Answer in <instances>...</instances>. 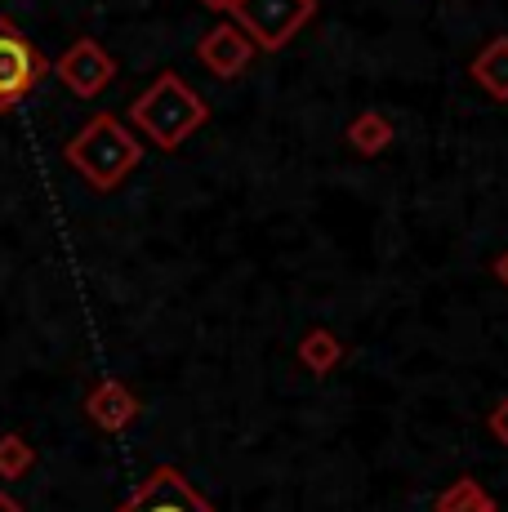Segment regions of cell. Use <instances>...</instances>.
<instances>
[{
    "instance_id": "13",
    "label": "cell",
    "mask_w": 508,
    "mask_h": 512,
    "mask_svg": "<svg viewBox=\"0 0 508 512\" xmlns=\"http://www.w3.org/2000/svg\"><path fill=\"white\" fill-rule=\"evenodd\" d=\"M36 464V450L27 446V437H18V432H5L0 437V477L5 481H18V477H27Z\"/></svg>"
},
{
    "instance_id": "17",
    "label": "cell",
    "mask_w": 508,
    "mask_h": 512,
    "mask_svg": "<svg viewBox=\"0 0 508 512\" xmlns=\"http://www.w3.org/2000/svg\"><path fill=\"white\" fill-rule=\"evenodd\" d=\"M205 9H214V14H232V5H237V0H201Z\"/></svg>"
},
{
    "instance_id": "4",
    "label": "cell",
    "mask_w": 508,
    "mask_h": 512,
    "mask_svg": "<svg viewBox=\"0 0 508 512\" xmlns=\"http://www.w3.org/2000/svg\"><path fill=\"white\" fill-rule=\"evenodd\" d=\"M45 76H50V58L18 32L14 18L0 14V112H14Z\"/></svg>"
},
{
    "instance_id": "2",
    "label": "cell",
    "mask_w": 508,
    "mask_h": 512,
    "mask_svg": "<svg viewBox=\"0 0 508 512\" xmlns=\"http://www.w3.org/2000/svg\"><path fill=\"white\" fill-rule=\"evenodd\" d=\"M205 121H210V103L179 72H161L130 103V125L148 134L161 152H179Z\"/></svg>"
},
{
    "instance_id": "14",
    "label": "cell",
    "mask_w": 508,
    "mask_h": 512,
    "mask_svg": "<svg viewBox=\"0 0 508 512\" xmlns=\"http://www.w3.org/2000/svg\"><path fill=\"white\" fill-rule=\"evenodd\" d=\"M486 428H491V437L500 441V446H508V397H500L491 406V415H486Z\"/></svg>"
},
{
    "instance_id": "3",
    "label": "cell",
    "mask_w": 508,
    "mask_h": 512,
    "mask_svg": "<svg viewBox=\"0 0 508 512\" xmlns=\"http://www.w3.org/2000/svg\"><path fill=\"white\" fill-rule=\"evenodd\" d=\"M317 18V0H237L232 23L250 36L254 49L277 54Z\"/></svg>"
},
{
    "instance_id": "15",
    "label": "cell",
    "mask_w": 508,
    "mask_h": 512,
    "mask_svg": "<svg viewBox=\"0 0 508 512\" xmlns=\"http://www.w3.org/2000/svg\"><path fill=\"white\" fill-rule=\"evenodd\" d=\"M491 272H495V281H500V285H504V290H508V250H500V254H495Z\"/></svg>"
},
{
    "instance_id": "7",
    "label": "cell",
    "mask_w": 508,
    "mask_h": 512,
    "mask_svg": "<svg viewBox=\"0 0 508 512\" xmlns=\"http://www.w3.org/2000/svg\"><path fill=\"white\" fill-rule=\"evenodd\" d=\"M254 54H259V49L250 45V36L241 32L237 23H214L197 41V58L205 63V72L219 76V81H237L254 63Z\"/></svg>"
},
{
    "instance_id": "12",
    "label": "cell",
    "mask_w": 508,
    "mask_h": 512,
    "mask_svg": "<svg viewBox=\"0 0 508 512\" xmlns=\"http://www.w3.org/2000/svg\"><path fill=\"white\" fill-rule=\"evenodd\" d=\"M433 512H500V508H495V499L486 495V486L477 477H459L437 495Z\"/></svg>"
},
{
    "instance_id": "9",
    "label": "cell",
    "mask_w": 508,
    "mask_h": 512,
    "mask_svg": "<svg viewBox=\"0 0 508 512\" xmlns=\"http://www.w3.org/2000/svg\"><path fill=\"white\" fill-rule=\"evenodd\" d=\"M468 76H473L495 103H508V36H495L491 45H482V54L468 63Z\"/></svg>"
},
{
    "instance_id": "10",
    "label": "cell",
    "mask_w": 508,
    "mask_h": 512,
    "mask_svg": "<svg viewBox=\"0 0 508 512\" xmlns=\"http://www.w3.org/2000/svg\"><path fill=\"white\" fill-rule=\"evenodd\" d=\"M344 357H348L344 339H339L335 330H326V326H312L304 339H299V366L312 370L317 379H326V374L335 370Z\"/></svg>"
},
{
    "instance_id": "1",
    "label": "cell",
    "mask_w": 508,
    "mask_h": 512,
    "mask_svg": "<svg viewBox=\"0 0 508 512\" xmlns=\"http://www.w3.org/2000/svg\"><path fill=\"white\" fill-rule=\"evenodd\" d=\"M63 161L72 165L94 192H112V187H121L143 165V143L121 116L99 112L67 139Z\"/></svg>"
},
{
    "instance_id": "8",
    "label": "cell",
    "mask_w": 508,
    "mask_h": 512,
    "mask_svg": "<svg viewBox=\"0 0 508 512\" xmlns=\"http://www.w3.org/2000/svg\"><path fill=\"white\" fill-rule=\"evenodd\" d=\"M85 415H90V423L103 432H125L134 419H139V397H134L121 379H99L90 392H85Z\"/></svg>"
},
{
    "instance_id": "16",
    "label": "cell",
    "mask_w": 508,
    "mask_h": 512,
    "mask_svg": "<svg viewBox=\"0 0 508 512\" xmlns=\"http://www.w3.org/2000/svg\"><path fill=\"white\" fill-rule=\"evenodd\" d=\"M0 512H27L23 504H18L14 495H9V490H0Z\"/></svg>"
},
{
    "instance_id": "6",
    "label": "cell",
    "mask_w": 508,
    "mask_h": 512,
    "mask_svg": "<svg viewBox=\"0 0 508 512\" xmlns=\"http://www.w3.org/2000/svg\"><path fill=\"white\" fill-rule=\"evenodd\" d=\"M116 512H214V504L179 468H152L148 481Z\"/></svg>"
},
{
    "instance_id": "5",
    "label": "cell",
    "mask_w": 508,
    "mask_h": 512,
    "mask_svg": "<svg viewBox=\"0 0 508 512\" xmlns=\"http://www.w3.org/2000/svg\"><path fill=\"white\" fill-rule=\"evenodd\" d=\"M50 72L58 81L67 85L76 98H99L107 85L116 81V58L107 54V49L94 41V36H81V41H72L63 49V54L54 58Z\"/></svg>"
},
{
    "instance_id": "11",
    "label": "cell",
    "mask_w": 508,
    "mask_h": 512,
    "mask_svg": "<svg viewBox=\"0 0 508 512\" xmlns=\"http://www.w3.org/2000/svg\"><path fill=\"white\" fill-rule=\"evenodd\" d=\"M348 143L357 147L361 156H379V152H388L397 139V130H393V121H388L384 112H357L353 121H348Z\"/></svg>"
}]
</instances>
